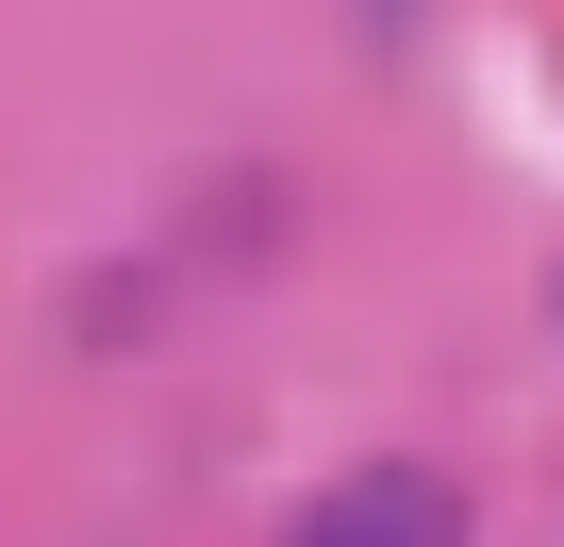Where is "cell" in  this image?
<instances>
[{"label": "cell", "mask_w": 564, "mask_h": 547, "mask_svg": "<svg viewBox=\"0 0 564 547\" xmlns=\"http://www.w3.org/2000/svg\"><path fill=\"white\" fill-rule=\"evenodd\" d=\"M282 547H465V481L448 464H349V481H316L300 497V530H282Z\"/></svg>", "instance_id": "6da1fadb"}]
</instances>
